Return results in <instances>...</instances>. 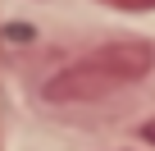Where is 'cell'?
<instances>
[{"mask_svg": "<svg viewBox=\"0 0 155 151\" xmlns=\"http://www.w3.org/2000/svg\"><path fill=\"white\" fill-rule=\"evenodd\" d=\"M150 64H155L150 41H132V37L128 41H105L91 55H82V60H73L68 69H59L55 78H46L41 96L55 101V105L101 101V96H110V92H119V87H128L137 78H146Z\"/></svg>", "mask_w": 155, "mask_h": 151, "instance_id": "obj_1", "label": "cell"}, {"mask_svg": "<svg viewBox=\"0 0 155 151\" xmlns=\"http://www.w3.org/2000/svg\"><path fill=\"white\" fill-rule=\"evenodd\" d=\"M101 5H114V9H155V0H101Z\"/></svg>", "mask_w": 155, "mask_h": 151, "instance_id": "obj_2", "label": "cell"}, {"mask_svg": "<svg viewBox=\"0 0 155 151\" xmlns=\"http://www.w3.org/2000/svg\"><path fill=\"white\" fill-rule=\"evenodd\" d=\"M141 133H146V142H150V146H155V119H150V124H146V128H141Z\"/></svg>", "mask_w": 155, "mask_h": 151, "instance_id": "obj_3", "label": "cell"}]
</instances>
